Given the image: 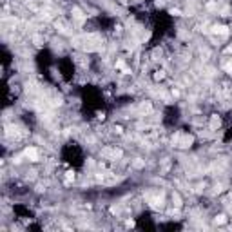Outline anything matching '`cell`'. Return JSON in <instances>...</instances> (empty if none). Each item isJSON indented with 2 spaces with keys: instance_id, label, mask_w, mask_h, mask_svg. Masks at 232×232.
<instances>
[{
  "instance_id": "9",
  "label": "cell",
  "mask_w": 232,
  "mask_h": 232,
  "mask_svg": "<svg viewBox=\"0 0 232 232\" xmlns=\"http://www.w3.org/2000/svg\"><path fill=\"white\" fill-rule=\"evenodd\" d=\"M225 221H227V216H225V214H219V216L214 218V223H218V225H223Z\"/></svg>"
},
{
  "instance_id": "7",
  "label": "cell",
  "mask_w": 232,
  "mask_h": 232,
  "mask_svg": "<svg viewBox=\"0 0 232 232\" xmlns=\"http://www.w3.org/2000/svg\"><path fill=\"white\" fill-rule=\"evenodd\" d=\"M172 203H174V207L178 208V207H181V198H180V194L178 192H174L172 194Z\"/></svg>"
},
{
  "instance_id": "4",
  "label": "cell",
  "mask_w": 232,
  "mask_h": 232,
  "mask_svg": "<svg viewBox=\"0 0 232 232\" xmlns=\"http://www.w3.org/2000/svg\"><path fill=\"white\" fill-rule=\"evenodd\" d=\"M212 33H214V35L227 36V35H228V27H227V26H214V27H212Z\"/></svg>"
},
{
  "instance_id": "6",
  "label": "cell",
  "mask_w": 232,
  "mask_h": 232,
  "mask_svg": "<svg viewBox=\"0 0 232 232\" xmlns=\"http://www.w3.org/2000/svg\"><path fill=\"white\" fill-rule=\"evenodd\" d=\"M73 16H75L78 22H83V20H85V15H83L78 7H73Z\"/></svg>"
},
{
  "instance_id": "13",
  "label": "cell",
  "mask_w": 232,
  "mask_h": 232,
  "mask_svg": "<svg viewBox=\"0 0 232 232\" xmlns=\"http://www.w3.org/2000/svg\"><path fill=\"white\" fill-rule=\"evenodd\" d=\"M223 191V185L221 183H218V185H214V194H219Z\"/></svg>"
},
{
  "instance_id": "18",
  "label": "cell",
  "mask_w": 232,
  "mask_h": 232,
  "mask_svg": "<svg viewBox=\"0 0 232 232\" xmlns=\"http://www.w3.org/2000/svg\"><path fill=\"white\" fill-rule=\"evenodd\" d=\"M118 2H120V4H127V0H118Z\"/></svg>"
},
{
  "instance_id": "11",
  "label": "cell",
  "mask_w": 232,
  "mask_h": 232,
  "mask_svg": "<svg viewBox=\"0 0 232 232\" xmlns=\"http://www.w3.org/2000/svg\"><path fill=\"white\" fill-rule=\"evenodd\" d=\"M114 67H116V69H125V60H123V58H120V60H116V64H114Z\"/></svg>"
},
{
  "instance_id": "5",
  "label": "cell",
  "mask_w": 232,
  "mask_h": 232,
  "mask_svg": "<svg viewBox=\"0 0 232 232\" xmlns=\"http://www.w3.org/2000/svg\"><path fill=\"white\" fill-rule=\"evenodd\" d=\"M219 123H221L219 116H218V114H212V118H211V131H216V129L219 127Z\"/></svg>"
},
{
  "instance_id": "15",
  "label": "cell",
  "mask_w": 232,
  "mask_h": 232,
  "mask_svg": "<svg viewBox=\"0 0 232 232\" xmlns=\"http://www.w3.org/2000/svg\"><path fill=\"white\" fill-rule=\"evenodd\" d=\"M42 191H45V185H36V192H42Z\"/></svg>"
},
{
  "instance_id": "1",
  "label": "cell",
  "mask_w": 232,
  "mask_h": 232,
  "mask_svg": "<svg viewBox=\"0 0 232 232\" xmlns=\"http://www.w3.org/2000/svg\"><path fill=\"white\" fill-rule=\"evenodd\" d=\"M102 154H103L107 160H120L123 152H122V149H118V147H107V149L102 151Z\"/></svg>"
},
{
  "instance_id": "12",
  "label": "cell",
  "mask_w": 232,
  "mask_h": 232,
  "mask_svg": "<svg viewBox=\"0 0 232 232\" xmlns=\"http://www.w3.org/2000/svg\"><path fill=\"white\" fill-rule=\"evenodd\" d=\"M165 78V71H156L154 73V80H163Z\"/></svg>"
},
{
  "instance_id": "10",
  "label": "cell",
  "mask_w": 232,
  "mask_h": 232,
  "mask_svg": "<svg viewBox=\"0 0 232 232\" xmlns=\"http://www.w3.org/2000/svg\"><path fill=\"white\" fill-rule=\"evenodd\" d=\"M75 180V172L73 171H69V172H65V183H71Z\"/></svg>"
},
{
  "instance_id": "3",
  "label": "cell",
  "mask_w": 232,
  "mask_h": 232,
  "mask_svg": "<svg viewBox=\"0 0 232 232\" xmlns=\"http://www.w3.org/2000/svg\"><path fill=\"white\" fill-rule=\"evenodd\" d=\"M138 112H140L142 116H149V114L152 112V105H151V102H142L140 107H138Z\"/></svg>"
},
{
  "instance_id": "16",
  "label": "cell",
  "mask_w": 232,
  "mask_h": 232,
  "mask_svg": "<svg viewBox=\"0 0 232 232\" xmlns=\"http://www.w3.org/2000/svg\"><path fill=\"white\" fill-rule=\"evenodd\" d=\"M114 131H116V132H118V134H122V132H123V129H122L120 125H114Z\"/></svg>"
},
{
  "instance_id": "2",
  "label": "cell",
  "mask_w": 232,
  "mask_h": 232,
  "mask_svg": "<svg viewBox=\"0 0 232 232\" xmlns=\"http://www.w3.org/2000/svg\"><path fill=\"white\" fill-rule=\"evenodd\" d=\"M24 156H26L29 161H38V160H40V154H38V149H36V147H27L26 152H24Z\"/></svg>"
},
{
  "instance_id": "17",
  "label": "cell",
  "mask_w": 232,
  "mask_h": 232,
  "mask_svg": "<svg viewBox=\"0 0 232 232\" xmlns=\"http://www.w3.org/2000/svg\"><path fill=\"white\" fill-rule=\"evenodd\" d=\"M171 92H172V96H180V91H178V89H172Z\"/></svg>"
},
{
  "instance_id": "14",
  "label": "cell",
  "mask_w": 232,
  "mask_h": 232,
  "mask_svg": "<svg viewBox=\"0 0 232 232\" xmlns=\"http://www.w3.org/2000/svg\"><path fill=\"white\" fill-rule=\"evenodd\" d=\"M171 15H174V16H180V15H181V11H180V9H171Z\"/></svg>"
},
{
  "instance_id": "8",
  "label": "cell",
  "mask_w": 232,
  "mask_h": 232,
  "mask_svg": "<svg viewBox=\"0 0 232 232\" xmlns=\"http://www.w3.org/2000/svg\"><path fill=\"white\" fill-rule=\"evenodd\" d=\"M132 165H134L136 169H142V167H145V160H142V158H136Z\"/></svg>"
}]
</instances>
